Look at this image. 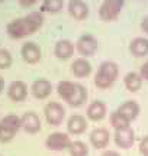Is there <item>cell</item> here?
<instances>
[{
    "label": "cell",
    "instance_id": "obj_1",
    "mask_svg": "<svg viewBox=\"0 0 148 156\" xmlns=\"http://www.w3.org/2000/svg\"><path fill=\"white\" fill-rule=\"evenodd\" d=\"M44 23V16L39 12H32L26 16L12 20L7 25V35L13 39L25 38L28 35L35 34Z\"/></svg>",
    "mask_w": 148,
    "mask_h": 156
},
{
    "label": "cell",
    "instance_id": "obj_2",
    "mask_svg": "<svg viewBox=\"0 0 148 156\" xmlns=\"http://www.w3.org/2000/svg\"><path fill=\"white\" fill-rule=\"evenodd\" d=\"M58 94L60 97L65 100L70 106H81L87 98V91L83 85L70 81H63L58 84Z\"/></svg>",
    "mask_w": 148,
    "mask_h": 156
},
{
    "label": "cell",
    "instance_id": "obj_3",
    "mask_svg": "<svg viewBox=\"0 0 148 156\" xmlns=\"http://www.w3.org/2000/svg\"><path fill=\"white\" fill-rule=\"evenodd\" d=\"M118 73H119V69H118V65L115 62H103L96 74L94 84L99 88H109L115 83V80L118 77Z\"/></svg>",
    "mask_w": 148,
    "mask_h": 156
},
{
    "label": "cell",
    "instance_id": "obj_4",
    "mask_svg": "<svg viewBox=\"0 0 148 156\" xmlns=\"http://www.w3.org/2000/svg\"><path fill=\"white\" fill-rule=\"evenodd\" d=\"M20 126V119L17 116L9 114L0 120V142H10Z\"/></svg>",
    "mask_w": 148,
    "mask_h": 156
},
{
    "label": "cell",
    "instance_id": "obj_5",
    "mask_svg": "<svg viewBox=\"0 0 148 156\" xmlns=\"http://www.w3.org/2000/svg\"><path fill=\"white\" fill-rule=\"evenodd\" d=\"M124 5H125V0H103L102 6L99 9V16L105 22L115 20L120 13Z\"/></svg>",
    "mask_w": 148,
    "mask_h": 156
},
{
    "label": "cell",
    "instance_id": "obj_6",
    "mask_svg": "<svg viewBox=\"0 0 148 156\" xmlns=\"http://www.w3.org/2000/svg\"><path fill=\"white\" fill-rule=\"evenodd\" d=\"M45 145L48 149L51 151H64L71 145V140L65 133H52L48 136V139L45 140Z\"/></svg>",
    "mask_w": 148,
    "mask_h": 156
},
{
    "label": "cell",
    "instance_id": "obj_7",
    "mask_svg": "<svg viewBox=\"0 0 148 156\" xmlns=\"http://www.w3.org/2000/svg\"><path fill=\"white\" fill-rule=\"evenodd\" d=\"M115 142L122 149H129L134 145V142H135V133H134V130L129 126L124 129H116Z\"/></svg>",
    "mask_w": 148,
    "mask_h": 156
},
{
    "label": "cell",
    "instance_id": "obj_8",
    "mask_svg": "<svg viewBox=\"0 0 148 156\" xmlns=\"http://www.w3.org/2000/svg\"><path fill=\"white\" fill-rule=\"evenodd\" d=\"M64 114H65L64 107L61 104H58V103H50L45 107V117L48 123L52 124V126H58L60 123L63 122Z\"/></svg>",
    "mask_w": 148,
    "mask_h": 156
},
{
    "label": "cell",
    "instance_id": "obj_9",
    "mask_svg": "<svg viewBox=\"0 0 148 156\" xmlns=\"http://www.w3.org/2000/svg\"><path fill=\"white\" fill-rule=\"evenodd\" d=\"M77 49H79V52L81 55H84V56L93 55L97 49L96 39L93 38L91 35H83L79 39V42H77Z\"/></svg>",
    "mask_w": 148,
    "mask_h": 156
},
{
    "label": "cell",
    "instance_id": "obj_10",
    "mask_svg": "<svg viewBox=\"0 0 148 156\" xmlns=\"http://www.w3.org/2000/svg\"><path fill=\"white\" fill-rule=\"evenodd\" d=\"M68 12L77 20H83L89 16V7L83 0H71L68 3Z\"/></svg>",
    "mask_w": 148,
    "mask_h": 156
},
{
    "label": "cell",
    "instance_id": "obj_11",
    "mask_svg": "<svg viewBox=\"0 0 148 156\" xmlns=\"http://www.w3.org/2000/svg\"><path fill=\"white\" fill-rule=\"evenodd\" d=\"M20 126H22L28 133H36L41 130V120L35 113H26L20 119Z\"/></svg>",
    "mask_w": 148,
    "mask_h": 156
},
{
    "label": "cell",
    "instance_id": "obj_12",
    "mask_svg": "<svg viewBox=\"0 0 148 156\" xmlns=\"http://www.w3.org/2000/svg\"><path fill=\"white\" fill-rule=\"evenodd\" d=\"M22 56L23 59L29 64H35L41 59V49L38 48V45L34 42H28L22 46Z\"/></svg>",
    "mask_w": 148,
    "mask_h": 156
},
{
    "label": "cell",
    "instance_id": "obj_13",
    "mask_svg": "<svg viewBox=\"0 0 148 156\" xmlns=\"http://www.w3.org/2000/svg\"><path fill=\"white\" fill-rule=\"evenodd\" d=\"M90 142L91 145L94 147H97V149L106 147L109 143V132L106 129H96V130H93L90 134Z\"/></svg>",
    "mask_w": 148,
    "mask_h": 156
},
{
    "label": "cell",
    "instance_id": "obj_14",
    "mask_svg": "<svg viewBox=\"0 0 148 156\" xmlns=\"http://www.w3.org/2000/svg\"><path fill=\"white\" fill-rule=\"evenodd\" d=\"M7 94L13 101H22L26 97V85L22 81H13L9 87Z\"/></svg>",
    "mask_w": 148,
    "mask_h": 156
},
{
    "label": "cell",
    "instance_id": "obj_15",
    "mask_svg": "<svg viewBox=\"0 0 148 156\" xmlns=\"http://www.w3.org/2000/svg\"><path fill=\"white\" fill-rule=\"evenodd\" d=\"M32 93L36 98H46L51 94V83H48L46 80H38L32 85Z\"/></svg>",
    "mask_w": 148,
    "mask_h": 156
},
{
    "label": "cell",
    "instance_id": "obj_16",
    "mask_svg": "<svg viewBox=\"0 0 148 156\" xmlns=\"http://www.w3.org/2000/svg\"><path fill=\"white\" fill-rule=\"evenodd\" d=\"M67 127H68V132L70 133H74V134H80L83 133L87 127V123H86L84 117L81 116H71L68 120V124H67Z\"/></svg>",
    "mask_w": 148,
    "mask_h": 156
},
{
    "label": "cell",
    "instance_id": "obj_17",
    "mask_svg": "<svg viewBox=\"0 0 148 156\" xmlns=\"http://www.w3.org/2000/svg\"><path fill=\"white\" fill-rule=\"evenodd\" d=\"M71 69H73V73L77 75V77H87L89 74L91 73V65L89 61H86L83 58H79V59H76L73 62V65H71Z\"/></svg>",
    "mask_w": 148,
    "mask_h": 156
},
{
    "label": "cell",
    "instance_id": "obj_18",
    "mask_svg": "<svg viewBox=\"0 0 148 156\" xmlns=\"http://www.w3.org/2000/svg\"><path fill=\"white\" fill-rule=\"evenodd\" d=\"M105 114H106V107H105V104H103L102 101H94V103H91L90 107H89V110H87L89 119L94 120V122L102 120L103 117H105Z\"/></svg>",
    "mask_w": 148,
    "mask_h": 156
},
{
    "label": "cell",
    "instance_id": "obj_19",
    "mask_svg": "<svg viewBox=\"0 0 148 156\" xmlns=\"http://www.w3.org/2000/svg\"><path fill=\"white\" fill-rule=\"evenodd\" d=\"M131 52L135 56H144L148 54V39L145 38H137L131 42L129 46Z\"/></svg>",
    "mask_w": 148,
    "mask_h": 156
},
{
    "label": "cell",
    "instance_id": "obj_20",
    "mask_svg": "<svg viewBox=\"0 0 148 156\" xmlns=\"http://www.w3.org/2000/svg\"><path fill=\"white\" fill-rule=\"evenodd\" d=\"M118 112L122 114V116H125L129 122L134 120L135 117L138 116V113H139V106H138L135 101H126L125 104H122L119 107V110Z\"/></svg>",
    "mask_w": 148,
    "mask_h": 156
},
{
    "label": "cell",
    "instance_id": "obj_21",
    "mask_svg": "<svg viewBox=\"0 0 148 156\" xmlns=\"http://www.w3.org/2000/svg\"><path fill=\"white\" fill-rule=\"evenodd\" d=\"M73 44L70 42V41H60L57 45H55V55L58 58H61V59H67L70 56L73 55Z\"/></svg>",
    "mask_w": 148,
    "mask_h": 156
},
{
    "label": "cell",
    "instance_id": "obj_22",
    "mask_svg": "<svg viewBox=\"0 0 148 156\" xmlns=\"http://www.w3.org/2000/svg\"><path fill=\"white\" fill-rule=\"evenodd\" d=\"M141 84H142V77H141V75H138L137 73L126 74L125 85L129 91H132V93H134V91H138V90L141 88Z\"/></svg>",
    "mask_w": 148,
    "mask_h": 156
},
{
    "label": "cell",
    "instance_id": "obj_23",
    "mask_svg": "<svg viewBox=\"0 0 148 156\" xmlns=\"http://www.w3.org/2000/svg\"><path fill=\"white\" fill-rule=\"evenodd\" d=\"M64 2L63 0H44L41 9L42 12H50V13H57L63 9Z\"/></svg>",
    "mask_w": 148,
    "mask_h": 156
},
{
    "label": "cell",
    "instance_id": "obj_24",
    "mask_svg": "<svg viewBox=\"0 0 148 156\" xmlns=\"http://www.w3.org/2000/svg\"><path fill=\"white\" fill-rule=\"evenodd\" d=\"M68 149L71 156H87V153H89V149L83 142H71Z\"/></svg>",
    "mask_w": 148,
    "mask_h": 156
},
{
    "label": "cell",
    "instance_id": "obj_25",
    "mask_svg": "<svg viewBox=\"0 0 148 156\" xmlns=\"http://www.w3.org/2000/svg\"><path fill=\"white\" fill-rule=\"evenodd\" d=\"M110 123H112V126H113L115 129H124V127H128V126H129V120H128L125 116H122L119 112L112 113Z\"/></svg>",
    "mask_w": 148,
    "mask_h": 156
},
{
    "label": "cell",
    "instance_id": "obj_26",
    "mask_svg": "<svg viewBox=\"0 0 148 156\" xmlns=\"http://www.w3.org/2000/svg\"><path fill=\"white\" fill-rule=\"evenodd\" d=\"M10 64H12V56L9 54V51L0 49V69L9 68Z\"/></svg>",
    "mask_w": 148,
    "mask_h": 156
},
{
    "label": "cell",
    "instance_id": "obj_27",
    "mask_svg": "<svg viewBox=\"0 0 148 156\" xmlns=\"http://www.w3.org/2000/svg\"><path fill=\"white\" fill-rule=\"evenodd\" d=\"M139 152H141L144 156H148V136H145V137L141 140V145H139Z\"/></svg>",
    "mask_w": 148,
    "mask_h": 156
},
{
    "label": "cell",
    "instance_id": "obj_28",
    "mask_svg": "<svg viewBox=\"0 0 148 156\" xmlns=\"http://www.w3.org/2000/svg\"><path fill=\"white\" fill-rule=\"evenodd\" d=\"M141 77L148 81V61L144 64L142 67H141Z\"/></svg>",
    "mask_w": 148,
    "mask_h": 156
},
{
    "label": "cell",
    "instance_id": "obj_29",
    "mask_svg": "<svg viewBox=\"0 0 148 156\" xmlns=\"http://www.w3.org/2000/svg\"><path fill=\"white\" fill-rule=\"evenodd\" d=\"M38 0H19V5L22 6V7H29V6L35 5Z\"/></svg>",
    "mask_w": 148,
    "mask_h": 156
},
{
    "label": "cell",
    "instance_id": "obj_30",
    "mask_svg": "<svg viewBox=\"0 0 148 156\" xmlns=\"http://www.w3.org/2000/svg\"><path fill=\"white\" fill-rule=\"evenodd\" d=\"M141 28H142V30L145 32V34H148V16L144 17L142 23H141Z\"/></svg>",
    "mask_w": 148,
    "mask_h": 156
},
{
    "label": "cell",
    "instance_id": "obj_31",
    "mask_svg": "<svg viewBox=\"0 0 148 156\" xmlns=\"http://www.w3.org/2000/svg\"><path fill=\"white\" fill-rule=\"evenodd\" d=\"M102 156H120L118 152H115V151H108V152H105Z\"/></svg>",
    "mask_w": 148,
    "mask_h": 156
},
{
    "label": "cell",
    "instance_id": "obj_32",
    "mask_svg": "<svg viewBox=\"0 0 148 156\" xmlns=\"http://www.w3.org/2000/svg\"><path fill=\"white\" fill-rule=\"evenodd\" d=\"M2 90H3V78L0 77V93H2Z\"/></svg>",
    "mask_w": 148,
    "mask_h": 156
},
{
    "label": "cell",
    "instance_id": "obj_33",
    "mask_svg": "<svg viewBox=\"0 0 148 156\" xmlns=\"http://www.w3.org/2000/svg\"><path fill=\"white\" fill-rule=\"evenodd\" d=\"M2 2H5V0H0V3H2Z\"/></svg>",
    "mask_w": 148,
    "mask_h": 156
}]
</instances>
